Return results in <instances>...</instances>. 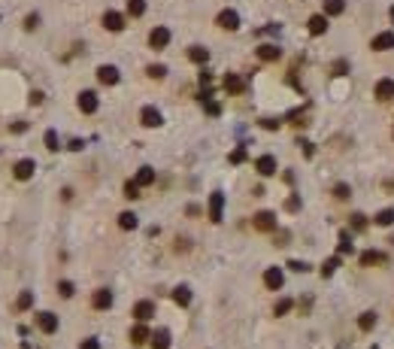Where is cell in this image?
<instances>
[{"mask_svg": "<svg viewBox=\"0 0 394 349\" xmlns=\"http://www.w3.org/2000/svg\"><path fill=\"white\" fill-rule=\"evenodd\" d=\"M36 328L43 334H55L58 331V316L49 313V310H43V313H36Z\"/></svg>", "mask_w": 394, "mask_h": 349, "instance_id": "1", "label": "cell"}, {"mask_svg": "<svg viewBox=\"0 0 394 349\" xmlns=\"http://www.w3.org/2000/svg\"><path fill=\"white\" fill-rule=\"evenodd\" d=\"M149 46L158 49V52L167 49V46H170V30H167V27H155V30L149 33Z\"/></svg>", "mask_w": 394, "mask_h": 349, "instance_id": "2", "label": "cell"}, {"mask_svg": "<svg viewBox=\"0 0 394 349\" xmlns=\"http://www.w3.org/2000/svg\"><path fill=\"white\" fill-rule=\"evenodd\" d=\"M33 170H36V161H33V158H21V161H15L12 176L24 182V179H30V176H33Z\"/></svg>", "mask_w": 394, "mask_h": 349, "instance_id": "3", "label": "cell"}, {"mask_svg": "<svg viewBox=\"0 0 394 349\" xmlns=\"http://www.w3.org/2000/svg\"><path fill=\"white\" fill-rule=\"evenodd\" d=\"M215 24L224 27V30H236V27H240V15H236V9H221L218 18H215Z\"/></svg>", "mask_w": 394, "mask_h": 349, "instance_id": "4", "label": "cell"}, {"mask_svg": "<svg viewBox=\"0 0 394 349\" xmlns=\"http://www.w3.org/2000/svg\"><path fill=\"white\" fill-rule=\"evenodd\" d=\"M221 213H224V195L212 191L209 195V222H221Z\"/></svg>", "mask_w": 394, "mask_h": 349, "instance_id": "5", "label": "cell"}, {"mask_svg": "<svg viewBox=\"0 0 394 349\" xmlns=\"http://www.w3.org/2000/svg\"><path fill=\"white\" fill-rule=\"evenodd\" d=\"M252 225H255L258 231H276V216H273L270 210H261V213H255Z\"/></svg>", "mask_w": 394, "mask_h": 349, "instance_id": "6", "label": "cell"}, {"mask_svg": "<svg viewBox=\"0 0 394 349\" xmlns=\"http://www.w3.org/2000/svg\"><path fill=\"white\" fill-rule=\"evenodd\" d=\"M282 283H285V277H282L279 267H267V270H264V286H267V289L276 292V289H282Z\"/></svg>", "mask_w": 394, "mask_h": 349, "instance_id": "7", "label": "cell"}, {"mask_svg": "<svg viewBox=\"0 0 394 349\" xmlns=\"http://www.w3.org/2000/svg\"><path fill=\"white\" fill-rule=\"evenodd\" d=\"M152 316H155V304L152 301H137L134 304V319L137 322H149Z\"/></svg>", "mask_w": 394, "mask_h": 349, "instance_id": "8", "label": "cell"}, {"mask_svg": "<svg viewBox=\"0 0 394 349\" xmlns=\"http://www.w3.org/2000/svg\"><path fill=\"white\" fill-rule=\"evenodd\" d=\"M103 27H106V30H112V33H118V30L125 27V15H122V12H112V9H109V12H103Z\"/></svg>", "mask_w": 394, "mask_h": 349, "instance_id": "9", "label": "cell"}, {"mask_svg": "<svg viewBox=\"0 0 394 349\" xmlns=\"http://www.w3.org/2000/svg\"><path fill=\"white\" fill-rule=\"evenodd\" d=\"M91 307H94V310H109V307H112V292H109V289H97V292L91 295Z\"/></svg>", "mask_w": 394, "mask_h": 349, "instance_id": "10", "label": "cell"}, {"mask_svg": "<svg viewBox=\"0 0 394 349\" xmlns=\"http://www.w3.org/2000/svg\"><path fill=\"white\" fill-rule=\"evenodd\" d=\"M140 122L146 125V128H158L164 119H161V112H158L155 106H143V112H140Z\"/></svg>", "mask_w": 394, "mask_h": 349, "instance_id": "11", "label": "cell"}, {"mask_svg": "<svg viewBox=\"0 0 394 349\" xmlns=\"http://www.w3.org/2000/svg\"><path fill=\"white\" fill-rule=\"evenodd\" d=\"M97 79H100L103 85H115V82H118V67H112V64L97 67Z\"/></svg>", "mask_w": 394, "mask_h": 349, "instance_id": "12", "label": "cell"}, {"mask_svg": "<svg viewBox=\"0 0 394 349\" xmlns=\"http://www.w3.org/2000/svg\"><path fill=\"white\" fill-rule=\"evenodd\" d=\"M255 170L261 176H273L276 173V158H273V155H261V158L255 161Z\"/></svg>", "mask_w": 394, "mask_h": 349, "instance_id": "13", "label": "cell"}, {"mask_svg": "<svg viewBox=\"0 0 394 349\" xmlns=\"http://www.w3.org/2000/svg\"><path fill=\"white\" fill-rule=\"evenodd\" d=\"M306 27H309L312 36H322V33L328 30V15H325V12H322V15H312V18L306 21Z\"/></svg>", "mask_w": 394, "mask_h": 349, "instance_id": "14", "label": "cell"}, {"mask_svg": "<svg viewBox=\"0 0 394 349\" xmlns=\"http://www.w3.org/2000/svg\"><path fill=\"white\" fill-rule=\"evenodd\" d=\"M373 49H376V52L394 49V33H391V30H382V33H376V36H373Z\"/></svg>", "mask_w": 394, "mask_h": 349, "instance_id": "15", "label": "cell"}, {"mask_svg": "<svg viewBox=\"0 0 394 349\" xmlns=\"http://www.w3.org/2000/svg\"><path fill=\"white\" fill-rule=\"evenodd\" d=\"M373 94H376L379 100H391V97H394V79H379L376 88H373Z\"/></svg>", "mask_w": 394, "mask_h": 349, "instance_id": "16", "label": "cell"}, {"mask_svg": "<svg viewBox=\"0 0 394 349\" xmlns=\"http://www.w3.org/2000/svg\"><path fill=\"white\" fill-rule=\"evenodd\" d=\"M258 58L261 61H279L282 58V49L273 46V43H264V46H258Z\"/></svg>", "mask_w": 394, "mask_h": 349, "instance_id": "17", "label": "cell"}, {"mask_svg": "<svg viewBox=\"0 0 394 349\" xmlns=\"http://www.w3.org/2000/svg\"><path fill=\"white\" fill-rule=\"evenodd\" d=\"M79 109H82V112H97V94L94 91H82V94H79Z\"/></svg>", "mask_w": 394, "mask_h": 349, "instance_id": "18", "label": "cell"}, {"mask_svg": "<svg viewBox=\"0 0 394 349\" xmlns=\"http://www.w3.org/2000/svg\"><path fill=\"white\" fill-rule=\"evenodd\" d=\"M243 88H246V82H243L236 73H227V76H224V91H230V94H240Z\"/></svg>", "mask_w": 394, "mask_h": 349, "instance_id": "19", "label": "cell"}, {"mask_svg": "<svg viewBox=\"0 0 394 349\" xmlns=\"http://www.w3.org/2000/svg\"><path fill=\"white\" fill-rule=\"evenodd\" d=\"M149 337H152V334H149V328H146V325H143V322H140V325H134V328H131V343H134V346H143V343H146V340H149Z\"/></svg>", "mask_w": 394, "mask_h": 349, "instance_id": "20", "label": "cell"}, {"mask_svg": "<svg viewBox=\"0 0 394 349\" xmlns=\"http://www.w3.org/2000/svg\"><path fill=\"white\" fill-rule=\"evenodd\" d=\"M152 349H170V331L167 328L152 334Z\"/></svg>", "mask_w": 394, "mask_h": 349, "instance_id": "21", "label": "cell"}, {"mask_svg": "<svg viewBox=\"0 0 394 349\" xmlns=\"http://www.w3.org/2000/svg\"><path fill=\"white\" fill-rule=\"evenodd\" d=\"M188 61H194V64H206V61H209V49H203V46H191V49H188Z\"/></svg>", "mask_w": 394, "mask_h": 349, "instance_id": "22", "label": "cell"}, {"mask_svg": "<svg viewBox=\"0 0 394 349\" xmlns=\"http://www.w3.org/2000/svg\"><path fill=\"white\" fill-rule=\"evenodd\" d=\"M134 182H137L140 188L152 185V182H155V170H152V167H140V170H137V179H134Z\"/></svg>", "mask_w": 394, "mask_h": 349, "instance_id": "23", "label": "cell"}, {"mask_svg": "<svg viewBox=\"0 0 394 349\" xmlns=\"http://www.w3.org/2000/svg\"><path fill=\"white\" fill-rule=\"evenodd\" d=\"M173 301H176L179 307H188V304H191V289H188V286H176V289H173Z\"/></svg>", "mask_w": 394, "mask_h": 349, "instance_id": "24", "label": "cell"}, {"mask_svg": "<svg viewBox=\"0 0 394 349\" xmlns=\"http://www.w3.org/2000/svg\"><path fill=\"white\" fill-rule=\"evenodd\" d=\"M373 325H376V313H373V310L361 313V319H358V328H361V331H373Z\"/></svg>", "mask_w": 394, "mask_h": 349, "instance_id": "25", "label": "cell"}, {"mask_svg": "<svg viewBox=\"0 0 394 349\" xmlns=\"http://www.w3.org/2000/svg\"><path fill=\"white\" fill-rule=\"evenodd\" d=\"M373 222H376V225H382V228H388V225H394V210H379Z\"/></svg>", "mask_w": 394, "mask_h": 349, "instance_id": "26", "label": "cell"}, {"mask_svg": "<svg viewBox=\"0 0 394 349\" xmlns=\"http://www.w3.org/2000/svg\"><path fill=\"white\" fill-rule=\"evenodd\" d=\"M346 9L343 0H325V15H340Z\"/></svg>", "mask_w": 394, "mask_h": 349, "instance_id": "27", "label": "cell"}, {"mask_svg": "<svg viewBox=\"0 0 394 349\" xmlns=\"http://www.w3.org/2000/svg\"><path fill=\"white\" fill-rule=\"evenodd\" d=\"M382 261V255L376 252V249H367L364 255H361V267H370V264H379Z\"/></svg>", "mask_w": 394, "mask_h": 349, "instance_id": "28", "label": "cell"}, {"mask_svg": "<svg viewBox=\"0 0 394 349\" xmlns=\"http://www.w3.org/2000/svg\"><path fill=\"white\" fill-rule=\"evenodd\" d=\"M33 307V292H21L15 301V310H30Z\"/></svg>", "mask_w": 394, "mask_h": 349, "instance_id": "29", "label": "cell"}, {"mask_svg": "<svg viewBox=\"0 0 394 349\" xmlns=\"http://www.w3.org/2000/svg\"><path fill=\"white\" fill-rule=\"evenodd\" d=\"M128 12H131L134 18H140V15L146 12V0H128Z\"/></svg>", "mask_w": 394, "mask_h": 349, "instance_id": "30", "label": "cell"}, {"mask_svg": "<svg viewBox=\"0 0 394 349\" xmlns=\"http://www.w3.org/2000/svg\"><path fill=\"white\" fill-rule=\"evenodd\" d=\"M118 225H122L125 231H134L137 228V216L134 213H122V216H118Z\"/></svg>", "mask_w": 394, "mask_h": 349, "instance_id": "31", "label": "cell"}, {"mask_svg": "<svg viewBox=\"0 0 394 349\" xmlns=\"http://www.w3.org/2000/svg\"><path fill=\"white\" fill-rule=\"evenodd\" d=\"M43 140H46V149H49V152H58V149H61V146H58V131H52V128H49Z\"/></svg>", "mask_w": 394, "mask_h": 349, "instance_id": "32", "label": "cell"}, {"mask_svg": "<svg viewBox=\"0 0 394 349\" xmlns=\"http://www.w3.org/2000/svg\"><path fill=\"white\" fill-rule=\"evenodd\" d=\"M340 267V255H334V258H328L325 264H322V277H331L334 274V270Z\"/></svg>", "mask_w": 394, "mask_h": 349, "instance_id": "33", "label": "cell"}, {"mask_svg": "<svg viewBox=\"0 0 394 349\" xmlns=\"http://www.w3.org/2000/svg\"><path fill=\"white\" fill-rule=\"evenodd\" d=\"M146 73L152 76V79H164V76H167V67H164V64H152Z\"/></svg>", "mask_w": 394, "mask_h": 349, "instance_id": "34", "label": "cell"}, {"mask_svg": "<svg viewBox=\"0 0 394 349\" xmlns=\"http://www.w3.org/2000/svg\"><path fill=\"white\" fill-rule=\"evenodd\" d=\"M125 198L128 201H137L140 198V185L137 182H125Z\"/></svg>", "mask_w": 394, "mask_h": 349, "instance_id": "35", "label": "cell"}, {"mask_svg": "<svg viewBox=\"0 0 394 349\" xmlns=\"http://www.w3.org/2000/svg\"><path fill=\"white\" fill-rule=\"evenodd\" d=\"M352 228H355V231H364V228H367V216H364V213H355V216H352Z\"/></svg>", "mask_w": 394, "mask_h": 349, "instance_id": "36", "label": "cell"}, {"mask_svg": "<svg viewBox=\"0 0 394 349\" xmlns=\"http://www.w3.org/2000/svg\"><path fill=\"white\" fill-rule=\"evenodd\" d=\"M227 161H230V164H243V161H246V149H243V146H240V149H233Z\"/></svg>", "mask_w": 394, "mask_h": 349, "instance_id": "37", "label": "cell"}, {"mask_svg": "<svg viewBox=\"0 0 394 349\" xmlns=\"http://www.w3.org/2000/svg\"><path fill=\"white\" fill-rule=\"evenodd\" d=\"M288 310H291V301H288V298H282L279 304H276V307H273V313H276V316H285V313H288Z\"/></svg>", "mask_w": 394, "mask_h": 349, "instance_id": "38", "label": "cell"}, {"mask_svg": "<svg viewBox=\"0 0 394 349\" xmlns=\"http://www.w3.org/2000/svg\"><path fill=\"white\" fill-rule=\"evenodd\" d=\"M58 292H61V298H73V283L70 280H61L58 283Z\"/></svg>", "mask_w": 394, "mask_h": 349, "instance_id": "39", "label": "cell"}, {"mask_svg": "<svg viewBox=\"0 0 394 349\" xmlns=\"http://www.w3.org/2000/svg\"><path fill=\"white\" fill-rule=\"evenodd\" d=\"M349 191H352V188H349L346 182H340V185H334V198H340V201H346V198H349Z\"/></svg>", "mask_w": 394, "mask_h": 349, "instance_id": "40", "label": "cell"}, {"mask_svg": "<svg viewBox=\"0 0 394 349\" xmlns=\"http://www.w3.org/2000/svg\"><path fill=\"white\" fill-rule=\"evenodd\" d=\"M340 252H352V237H349V231H343V234H340Z\"/></svg>", "mask_w": 394, "mask_h": 349, "instance_id": "41", "label": "cell"}, {"mask_svg": "<svg viewBox=\"0 0 394 349\" xmlns=\"http://www.w3.org/2000/svg\"><path fill=\"white\" fill-rule=\"evenodd\" d=\"M79 349H100V343H97L94 337H88V340H82V343H79Z\"/></svg>", "mask_w": 394, "mask_h": 349, "instance_id": "42", "label": "cell"}, {"mask_svg": "<svg viewBox=\"0 0 394 349\" xmlns=\"http://www.w3.org/2000/svg\"><path fill=\"white\" fill-rule=\"evenodd\" d=\"M346 70H349V64H346V61H337V64H334V76H343Z\"/></svg>", "mask_w": 394, "mask_h": 349, "instance_id": "43", "label": "cell"}, {"mask_svg": "<svg viewBox=\"0 0 394 349\" xmlns=\"http://www.w3.org/2000/svg\"><path fill=\"white\" fill-rule=\"evenodd\" d=\"M36 24H39V15H27V21H24V27H27V30H33Z\"/></svg>", "mask_w": 394, "mask_h": 349, "instance_id": "44", "label": "cell"}, {"mask_svg": "<svg viewBox=\"0 0 394 349\" xmlns=\"http://www.w3.org/2000/svg\"><path fill=\"white\" fill-rule=\"evenodd\" d=\"M261 125H264L267 131H276V128H279V122H273V119H261Z\"/></svg>", "mask_w": 394, "mask_h": 349, "instance_id": "45", "label": "cell"}, {"mask_svg": "<svg viewBox=\"0 0 394 349\" xmlns=\"http://www.w3.org/2000/svg\"><path fill=\"white\" fill-rule=\"evenodd\" d=\"M285 207H288L291 213H294V210H300V198H288V204H285Z\"/></svg>", "mask_w": 394, "mask_h": 349, "instance_id": "46", "label": "cell"}, {"mask_svg": "<svg viewBox=\"0 0 394 349\" xmlns=\"http://www.w3.org/2000/svg\"><path fill=\"white\" fill-rule=\"evenodd\" d=\"M288 267H291V270H297V274H303V270H306V264H303V261H291Z\"/></svg>", "mask_w": 394, "mask_h": 349, "instance_id": "47", "label": "cell"}, {"mask_svg": "<svg viewBox=\"0 0 394 349\" xmlns=\"http://www.w3.org/2000/svg\"><path fill=\"white\" fill-rule=\"evenodd\" d=\"M206 112H209V115H218V112H221V106H218V103H206Z\"/></svg>", "mask_w": 394, "mask_h": 349, "instance_id": "48", "label": "cell"}, {"mask_svg": "<svg viewBox=\"0 0 394 349\" xmlns=\"http://www.w3.org/2000/svg\"><path fill=\"white\" fill-rule=\"evenodd\" d=\"M43 97H46L43 91H33V94H30V103H43Z\"/></svg>", "mask_w": 394, "mask_h": 349, "instance_id": "49", "label": "cell"}, {"mask_svg": "<svg viewBox=\"0 0 394 349\" xmlns=\"http://www.w3.org/2000/svg\"><path fill=\"white\" fill-rule=\"evenodd\" d=\"M388 15H391V24H394V6H391V12H388Z\"/></svg>", "mask_w": 394, "mask_h": 349, "instance_id": "50", "label": "cell"}]
</instances>
